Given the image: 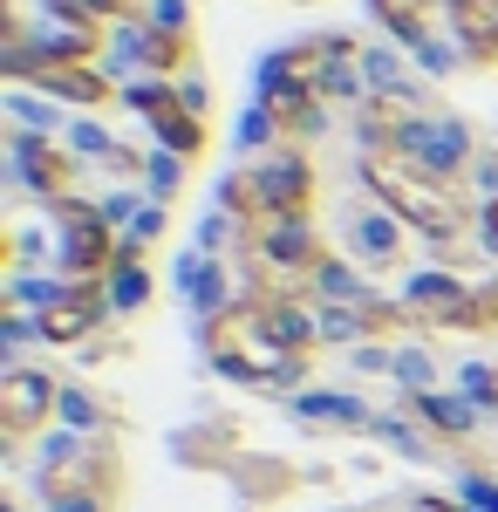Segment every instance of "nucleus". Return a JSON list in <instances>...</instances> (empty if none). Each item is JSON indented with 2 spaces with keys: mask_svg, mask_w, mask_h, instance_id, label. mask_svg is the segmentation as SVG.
Listing matches in <instances>:
<instances>
[{
  "mask_svg": "<svg viewBox=\"0 0 498 512\" xmlns=\"http://www.w3.org/2000/svg\"><path fill=\"white\" fill-rule=\"evenodd\" d=\"M76 7H89V14H116V21L137 14V0H76Z\"/></svg>",
  "mask_w": 498,
  "mask_h": 512,
  "instance_id": "2eb2a0df",
  "label": "nucleus"
},
{
  "mask_svg": "<svg viewBox=\"0 0 498 512\" xmlns=\"http://www.w3.org/2000/svg\"><path fill=\"white\" fill-rule=\"evenodd\" d=\"M7 76L35 82V89H48V96H62V103H82V110L116 103V82L103 76V69H89V55H62V48H41V55L14 48V55H7Z\"/></svg>",
  "mask_w": 498,
  "mask_h": 512,
  "instance_id": "7ed1b4c3",
  "label": "nucleus"
},
{
  "mask_svg": "<svg viewBox=\"0 0 498 512\" xmlns=\"http://www.w3.org/2000/svg\"><path fill=\"white\" fill-rule=\"evenodd\" d=\"M96 321H103V287H62L48 308H41V342H82V335H96Z\"/></svg>",
  "mask_w": 498,
  "mask_h": 512,
  "instance_id": "0eeeda50",
  "label": "nucleus"
},
{
  "mask_svg": "<svg viewBox=\"0 0 498 512\" xmlns=\"http://www.w3.org/2000/svg\"><path fill=\"white\" fill-rule=\"evenodd\" d=\"M410 321H437V328H464L471 321V287H458V280H444V274H430L410 287Z\"/></svg>",
  "mask_w": 498,
  "mask_h": 512,
  "instance_id": "9d476101",
  "label": "nucleus"
},
{
  "mask_svg": "<svg viewBox=\"0 0 498 512\" xmlns=\"http://www.w3.org/2000/svg\"><path fill=\"white\" fill-rule=\"evenodd\" d=\"M21 171L48 205H76V158L55 137H21Z\"/></svg>",
  "mask_w": 498,
  "mask_h": 512,
  "instance_id": "6e6552de",
  "label": "nucleus"
},
{
  "mask_svg": "<svg viewBox=\"0 0 498 512\" xmlns=\"http://www.w3.org/2000/svg\"><path fill=\"white\" fill-rule=\"evenodd\" d=\"M62 219H69V280H76V287H103V274L123 260L110 219L89 212V205H62Z\"/></svg>",
  "mask_w": 498,
  "mask_h": 512,
  "instance_id": "20e7f679",
  "label": "nucleus"
},
{
  "mask_svg": "<svg viewBox=\"0 0 498 512\" xmlns=\"http://www.w3.org/2000/svg\"><path fill=\"white\" fill-rule=\"evenodd\" d=\"M144 62H151L157 76H178V69L192 62V35H178V28L164 35V28H151V35H144Z\"/></svg>",
  "mask_w": 498,
  "mask_h": 512,
  "instance_id": "ddd939ff",
  "label": "nucleus"
},
{
  "mask_svg": "<svg viewBox=\"0 0 498 512\" xmlns=\"http://www.w3.org/2000/svg\"><path fill=\"white\" fill-rule=\"evenodd\" d=\"M205 349L239 383H294L314 355V328L287 301H232L205 321Z\"/></svg>",
  "mask_w": 498,
  "mask_h": 512,
  "instance_id": "f257e3e1",
  "label": "nucleus"
},
{
  "mask_svg": "<svg viewBox=\"0 0 498 512\" xmlns=\"http://www.w3.org/2000/svg\"><path fill=\"white\" fill-rule=\"evenodd\" d=\"M362 178H369V192L383 198L403 226H417V233H430V239H464V226H471V205H464L458 178L423 171L410 151H376V144H369Z\"/></svg>",
  "mask_w": 498,
  "mask_h": 512,
  "instance_id": "f03ea898",
  "label": "nucleus"
},
{
  "mask_svg": "<svg viewBox=\"0 0 498 512\" xmlns=\"http://www.w3.org/2000/svg\"><path fill=\"white\" fill-rule=\"evenodd\" d=\"M451 28L471 62H498V0H451Z\"/></svg>",
  "mask_w": 498,
  "mask_h": 512,
  "instance_id": "9b49d317",
  "label": "nucleus"
},
{
  "mask_svg": "<svg viewBox=\"0 0 498 512\" xmlns=\"http://www.w3.org/2000/svg\"><path fill=\"white\" fill-rule=\"evenodd\" d=\"M437 7H451V0H369V14H376L396 41H410V48H423L430 21H437Z\"/></svg>",
  "mask_w": 498,
  "mask_h": 512,
  "instance_id": "f8f14e48",
  "label": "nucleus"
},
{
  "mask_svg": "<svg viewBox=\"0 0 498 512\" xmlns=\"http://www.w3.org/2000/svg\"><path fill=\"white\" fill-rule=\"evenodd\" d=\"M137 110L151 117V130L178 151V158H198V151H205V123H198V110L171 89V82H144V89H137Z\"/></svg>",
  "mask_w": 498,
  "mask_h": 512,
  "instance_id": "39448f33",
  "label": "nucleus"
},
{
  "mask_svg": "<svg viewBox=\"0 0 498 512\" xmlns=\"http://www.w3.org/2000/svg\"><path fill=\"white\" fill-rule=\"evenodd\" d=\"M485 233L498 239V198H492V205H485Z\"/></svg>",
  "mask_w": 498,
  "mask_h": 512,
  "instance_id": "dca6fc26",
  "label": "nucleus"
},
{
  "mask_svg": "<svg viewBox=\"0 0 498 512\" xmlns=\"http://www.w3.org/2000/svg\"><path fill=\"white\" fill-rule=\"evenodd\" d=\"M478 390H485V396H492V403H498V376H478Z\"/></svg>",
  "mask_w": 498,
  "mask_h": 512,
  "instance_id": "f3484780",
  "label": "nucleus"
},
{
  "mask_svg": "<svg viewBox=\"0 0 498 512\" xmlns=\"http://www.w3.org/2000/svg\"><path fill=\"white\" fill-rule=\"evenodd\" d=\"M48 417H55V383H48L41 369H7V383H0V431L28 437V431H41Z\"/></svg>",
  "mask_w": 498,
  "mask_h": 512,
  "instance_id": "423d86ee",
  "label": "nucleus"
},
{
  "mask_svg": "<svg viewBox=\"0 0 498 512\" xmlns=\"http://www.w3.org/2000/svg\"><path fill=\"white\" fill-rule=\"evenodd\" d=\"M314 110H321V96L314 89H294V82H267V96H260V117L280 144H301L307 130H314Z\"/></svg>",
  "mask_w": 498,
  "mask_h": 512,
  "instance_id": "1a4fd4ad",
  "label": "nucleus"
},
{
  "mask_svg": "<svg viewBox=\"0 0 498 512\" xmlns=\"http://www.w3.org/2000/svg\"><path fill=\"white\" fill-rule=\"evenodd\" d=\"M464 328H498V287H478L471 294V321Z\"/></svg>",
  "mask_w": 498,
  "mask_h": 512,
  "instance_id": "4468645a",
  "label": "nucleus"
},
{
  "mask_svg": "<svg viewBox=\"0 0 498 512\" xmlns=\"http://www.w3.org/2000/svg\"><path fill=\"white\" fill-rule=\"evenodd\" d=\"M423 512H458V506H451V499H430V506H423Z\"/></svg>",
  "mask_w": 498,
  "mask_h": 512,
  "instance_id": "a211bd4d",
  "label": "nucleus"
}]
</instances>
